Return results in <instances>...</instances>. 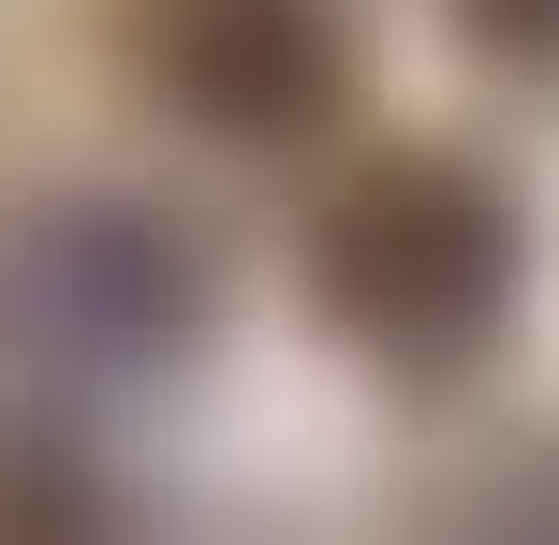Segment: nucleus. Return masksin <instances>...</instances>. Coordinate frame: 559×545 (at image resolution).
<instances>
[{
    "instance_id": "1",
    "label": "nucleus",
    "mask_w": 559,
    "mask_h": 545,
    "mask_svg": "<svg viewBox=\"0 0 559 545\" xmlns=\"http://www.w3.org/2000/svg\"><path fill=\"white\" fill-rule=\"evenodd\" d=\"M501 281H515V222L456 163H383L324 222V295L368 354H427V369L472 354L501 324Z\"/></svg>"
},
{
    "instance_id": "2",
    "label": "nucleus",
    "mask_w": 559,
    "mask_h": 545,
    "mask_svg": "<svg viewBox=\"0 0 559 545\" xmlns=\"http://www.w3.org/2000/svg\"><path fill=\"white\" fill-rule=\"evenodd\" d=\"M163 59L206 118H295L324 88V0H163Z\"/></svg>"
},
{
    "instance_id": "3",
    "label": "nucleus",
    "mask_w": 559,
    "mask_h": 545,
    "mask_svg": "<svg viewBox=\"0 0 559 545\" xmlns=\"http://www.w3.org/2000/svg\"><path fill=\"white\" fill-rule=\"evenodd\" d=\"M486 29H501V45H559V0H472Z\"/></svg>"
}]
</instances>
